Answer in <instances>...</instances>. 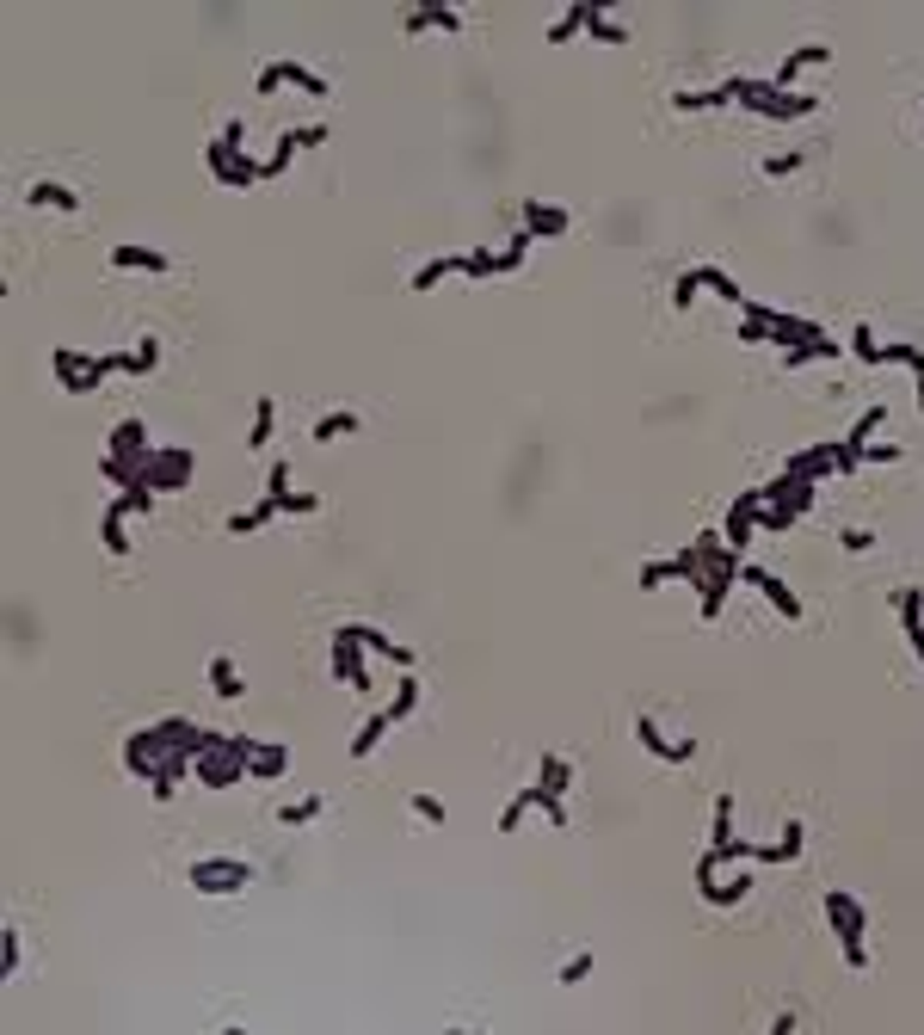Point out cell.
Wrapping results in <instances>:
<instances>
[{
  "label": "cell",
  "mask_w": 924,
  "mask_h": 1035,
  "mask_svg": "<svg viewBox=\"0 0 924 1035\" xmlns=\"http://www.w3.org/2000/svg\"><path fill=\"white\" fill-rule=\"evenodd\" d=\"M130 469H136L142 487L167 493V487H185V481H191V450H148L142 462H130Z\"/></svg>",
  "instance_id": "1"
},
{
  "label": "cell",
  "mask_w": 924,
  "mask_h": 1035,
  "mask_svg": "<svg viewBox=\"0 0 924 1035\" xmlns=\"http://www.w3.org/2000/svg\"><path fill=\"white\" fill-rule=\"evenodd\" d=\"M185 881H191L198 894H235V888L253 881V869H247V862H229V857H204V862H185Z\"/></svg>",
  "instance_id": "2"
},
{
  "label": "cell",
  "mask_w": 924,
  "mask_h": 1035,
  "mask_svg": "<svg viewBox=\"0 0 924 1035\" xmlns=\"http://www.w3.org/2000/svg\"><path fill=\"white\" fill-rule=\"evenodd\" d=\"M696 290H721L727 303H746V296H740V284H733L727 272H715V266H696V272H685L678 284H672V309H690V296H696Z\"/></svg>",
  "instance_id": "3"
},
{
  "label": "cell",
  "mask_w": 924,
  "mask_h": 1035,
  "mask_svg": "<svg viewBox=\"0 0 924 1035\" xmlns=\"http://www.w3.org/2000/svg\"><path fill=\"white\" fill-rule=\"evenodd\" d=\"M284 80H290V87H303V93H314V99H327V93H333V87H327L314 69H303V62H266V69H259V93H277Z\"/></svg>",
  "instance_id": "4"
},
{
  "label": "cell",
  "mask_w": 924,
  "mask_h": 1035,
  "mask_svg": "<svg viewBox=\"0 0 924 1035\" xmlns=\"http://www.w3.org/2000/svg\"><path fill=\"white\" fill-rule=\"evenodd\" d=\"M370 648H358L345 629H333V678H345L351 690H370V666H364Z\"/></svg>",
  "instance_id": "5"
},
{
  "label": "cell",
  "mask_w": 924,
  "mask_h": 1035,
  "mask_svg": "<svg viewBox=\"0 0 924 1035\" xmlns=\"http://www.w3.org/2000/svg\"><path fill=\"white\" fill-rule=\"evenodd\" d=\"M635 740H641L659 764H690V759H696V740H678V746H672V740L659 733V722H653V715H641V722H635Z\"/></svg>",
  "instance_id": "6"
},
{
  "label": "cell",
  "mask_w": 924,
  "mask_h": 1035,
  "mask_svg": "<svg viewBox=\"0 0 924 1035\" xmlns=\"http://www.w3.org/2000/svg\"><path fill=\"white\" fill-rule=\"evenodd\" d=\"M826 925L838 937H863L869 931V912H863V900H851V894H826Z\"/></svg>",
  "instance_id": "7"
},
{
  "label": "cell",
  "mask_w": 924,
  "mask_h": 1035,
  "mask_svg": "<svg viewBox=\"0 0 924 1035\" xmlns=\"http://www.w3.org/2000/svg\"><path fill=\"white\" fill-rule=\"evenodd\" d=\"M764 506V493H740L733 506H727V518H721V536H727V549L740 555V543L752 536V512Z\"/></svg>",
  "instance_id": "8"
},
{
  "label": "cell",
  "mask_w": 924,
  "mask_h": 1035,
  "mask_svg": "<svg viewBox=\"0 0 924 1035\" xmlns=\"http://www.w3.org/2000/svg\"><path fill=\"white\" fill-rule=\"evenodd\" d=\"M746 105H752L764 124H777V117H814V111H820L814 93H777V99H746Z\"/></svg>",
  "instance_id": "9"
},
{
  "label": "cell",
  "mask_w": 924,
  "mask_h": 1035,
  "mask_svg": "<svg viewBox=\"0 0 924 1035\" xmlns=\"http://www.w3.org/2000/svg\"><path fill=\"white\" fill-rule=\"evenodd\" d=\"M340 629L351 635V641H358V648H370V654H382L388 666H419V659H413V648H401V641H388L382 629H358V622H340Z\"/></svg>",
  "instance_id": "10"
},
{
  "label": "cell",
  "mask_w": 924,
  "mask_h": 1035,
  "mask_svg": "<svg viewBox=\"0 0 924 1035\" xmlns=\"http://www.w3.org/2000/svg\"><path fill=\"white\" fill-rule=\"evenodd\" d=\"M893 604H900V629H906V641H912V654H919V666H924V592L906 586Z\"/></svg>",
  "instance_id": "11"
},
{
  "label": "cell",
  "mask_w": 924,
  "mask_h": 1035,
  "mask_svg": "<svg viewBox=\"0 0 924 1035\" xmlns=\"http://www.w3.org/2000/svg\"><path fill=\"white\" fill-rule=\"evenodd\" d=\"M567 222H574V216H567V210H555V204H537V198L524 204V235H543V241H555V235H567Z\"/></svg>",
  "instance_id": "12"
},
{
  "label": "cell",
  "mask_w": 924,
  "mask_h": 1035,
  "mask_svg": "<svg viewBox=\"0 0 924 1035\" xmlns=\"http://www.w3.org/2000/svg\"><path fill=\"white\" fill-rule=\"evenodd\" d=\"M696 888H703V900H709V906H721V912H727V906H740V900H746V888H752V881L740 875V881H727V888H721L715 869H709V862H696Z\"/></svg>",
  "instance_id": "13"
},
{
  "label": "cell",
  "mask_w": 924,
  "mask_h": 1035,
  "mask_svg": "<svg viewBox=\"0 0 924 1035\" xmlns=\"http://www.w3.org/2000/svg\"><path fill=\"white\" fill-rule=\"evenodd\" d=\"M105 456H117V462H142L148 456V432H142V419H117V432H111V450Z\"/></svg>",
  "instance_id": "14"
},
{
  "label": "cell",
  "mask_w": 924,
  "mask_h": 1035,
  "mask_svg": "<svg viewBox=\"0 0 924 1035\" xmlns=\"http://www.w3.org/2000/svg\"><path fill=\"white\" fill-rule=\"evenodd\" d=\"M740 573H746V580H752V586H764V592H770V598H777V611H783L789 622L801 617V598H795V592H789L783 580H777V573H770V567H746V561H740Z\"/></svg>",
  "instance_id": "15"
},
{
  "label": "cell",
  "mask_w": 924,
  "mask_h": 1035,
  "mask_svg": "<svg viewBox=\"0 0 924 1035\" xmlns=\"http://www.w3.org/2000/svg\"><path fill=\"white\" fill-rule=\"evenodd\" d=\"M727 99H740V80H733V74H727L721 87H709V93H672L678 111H721Z\"/></svg>",
  "instance_id": "16"
},
{
  "label": "cell",
  "mask_w": 924,
  "mask_h": 1035,
  "mask_svg": "<svg viewBox=\"0 0 924 1035\" xmlns=\"http://www.w3.org/2000/svg\"><path fill=\"white\" fill-rule=\"evenodd\" d=\"M111 266H117V272H130V266H136V272H173V259L154 253V247H111Z\"/></svg>",
  "instance_id": "17"
},
{
  "label": "cell",
  "mask_w": 924,
  "mask_h": 1035,
  "mask_svg": "<svg viewBox=\"0 0 924 1035\" xmlns=\"http://www.w3.org/2000/svg\"><path fill=\"white\" fill-rule=\"evenodd\" d=\"M124 518H130V512H124L117 499L105 506V524H99V543H105V555H130V530H124Z\"/></svg>",
  "instance_id": "18"
},
{
  "label": "cell",
  "mask_w": 924,
  "mask_h": 1035,
  "mask_svg": "<svg viewBox=\"0 0 924 1035\" xmlns=\"http://www.w3.org/2000/svg\"><path fill=\"white\" fill-rule=\"evenodd\" d=\"M32 204H43V210H62V216H74V210H80V191H69V185H56V179H37V185H32Z\"/></svg>",
  "instance_id": "19"
},
{
  "label": "cell",
  "mask_w": 924,
  "mask_h": 1035,
  "mask_svg": "<svg viewBox=\"0 0 924 1035\" xmlns=\"http://www.w3.org/2000/svg\"><path fill=\"white\" fill-rule=\"evenodd\" d=\"M210 690H216L222 703H240V690H247V685H240V672H235V659H229V654L210 659Z\"/></svg>",
  "instance_id": "20"
},
{
  "label": "cell",
  "mask_w": 924,
  "mask_h": 1035,
  "mask_svg": "<svg viewBox=\"0 0 924 1035\" xmlns=\"http://www.w3.org/2000/svg\"><path fill=\"white\" fill-rule=\"evenodd\" d=\"M795 499H777V506H758L752 512V530H770V536H783V530H795Z\"/></svg>",
  "instance_id": "21"
},
{
  "label": "cell",
  "mask_w": 924,
  "mask_h": 1035,
  "mask_svg": "<svg viewBox=\"0 0 924 1035\" xmlns=\"http://www.w3.org/2000/svg\"><path fill=\"white\" fill-rule=\"evenodd\" d=\"M814 358H838L832 333H826V340H807V345H789V351H777V364H783V370H801V364H814Z\"/></svg>",
  "instance_id": "22"
},
{
  "label": "cell",
  "mask_w": 924,
  "mask_h": 1035,
  "mask_svg": "<svg viewBox=\"0 0 924 1035\" xmlns=\"http://www.w3.org/2000/svg\"><path fill=\"white\" fill-rule=\"evenodd\" d=\"M284 770H290V746H259L247 759V777H284Z\"/></svg>",
  "instance_id": "23"
},
{
  "label": "cell",
  "mask_w": 924,
  "mask_h": 1035,
  "mask_svg": "<svg viewBox=\"0 0 924 1035\" xmlns=\"http://www.w3.org/2000/svg\"><path fill=\"white\" fill-rule=\"evenodd\" d=\"M456 272L475 277V284H481V277H499V272H506V253H462V259H456Z\"/></svg>",
  "instance_id": "24"
},
{
  "label": "cell",
  "mask_w": 924,
  "mask_h": 1035,
  "mask_svg": "<svg viewBox=\"0 0 924 1035\" xmlns=\"http://www.w3.org/2000/svg\"><path fill=\"white\" fill-rule=\"evenodd\" d=\"M277 512H284V506H277L272 493H266V499H259L253 512H235V518H229V530H235V536H247V530H259V524H272Z\"/></svg>",
  "instance_id": "25"
},
{
  "label": "cell",
  "mask_w": 924,
  "mask_h": 1035,
  "mask_svg": "<svg viewBox=\"0 0 924 1035\" xmlns=\"http://www.w3.org/2000/svg\"><path fill=\"white\" fill-rule=\"evenodd\" d=\"M388 727H395V722H388V709H382V715H370V722H364V733L351 740V759H370V752L382 746V733H388Z\"/></svg>",
  "instance_id": "26"
},
{
  "label": "cell",
  "mask_w": 924,
  "mask_h": 1035,
  "mask_svg": "<svg viewBox=\"0 0 924 1035\" xmlns=\"http://www.w3.org/2000/svg\"><path fill=\"white\" fill-rule=\"evenodd\" d=\"M358 425H364L358 414H327V419H314V444H333V438L358 432Z\"/></svg>",
  "instance_id": "27"
},
{
  "label": "cell",
  "mask_w": 924,
  "mask_h": 1035,
  "mask_svg": "<svg viewBox=\"0 0 924 1035\" xmlns=\"http://www.w3.org/2000/svg\"><path fill=\"white\" fill-rule=\"evenodd\" d=\"M413 709H419V678L407 672V678H401V690L388 696V722H407Z\"/></svg>",
  "instance_id": "28"
},
{
  "label": "cell",
  "mask_w": 924,
  "mask_h": 1035,
  "mask_svg": "<svg viewBox=\"0 0 924 1035\" xmlns=\"http://www.w3.org/2000/svg\"><path fill=\"white\" fill-rule=\"evenodd\" d=\"M592 13H598V6H567V13H561V25H548V43H567L574 32H585V19H592Z\"/></svg>",
  "instance_id": "29"
},
{
  "label": "cell",
  "mask_w": 924,
  "mask_h": 1035,
  "mask_svg": "<svg viewBox=\"0 0 924 1035\" xmlns=\"http://www.w3.org/2000/svg\"><path fill=\"white\" fill-rule=\"evenodd\" d=\"M272 425H277V407L266 401V395H259V401H253V450L272 444Z\"/></svg>",
  "instance_id": "30"
},
{
  "label": "cell",
  "mask_w": 924,
  "mask_h": 1035,
  "mask_svg": "<svg viewBox=\"0 0 924 1035\" xmlns=\"http://www.w3.org/2000/svg\"><path fill=\"white\" fill-rule=\"evenodd\" d=\"M537 783H548V789L561 795L567 783H574V764H567V759H555V752H548V759L537 764Z\"/></svg>",
  "instance_id": "31"
},
{
  "label": "cell",
  "mask_w": 924,
  "mask_h": 1035,
  "mask_svg": "<svg viewBox=\"0 0 924 1035\" xmlns=\"http://www.w3.org/2000/svg\"><path fill=\"white\" fill-rule=\"evenodd\" d=\"M321 807H327L321 795H308V801H290V807H277V826H308V820H314Z\"/></svg>",
  "instance_id": "32"
},
{
  "label": "cell",
  "mask_w": 924,
  "mask_h": 1035,
  "mask_svg": "<svg viewBox=\"0 0 924 1035\" xmlns=\"http://www.w3.org/2000/svg\"><path fill=\"white\" fill-rule=\"evenodd\" d=\"M851 351H856V364H882V345H875V333H869V321H856V333H851Z\"/></svg>",
  "instance_id": "33"
},
{
  "label": "cell",
  "mask_w": 924,
  "mask_h": 1035,
  "mask_svg": "<svg viewBox=\"0 0 924 1035\" xmlns=\"http://www.w3.org/2000/svg\"><path fill=\"white\" fill-rule=\"evenodd\" d=\"M530 807H543L555 826H567V807H561V795L548 789V783H530Z\"/></svg>",
  "instance_id": "34"
},
{
  "label": "cell",
  "mask_w": 924,
  "mask_h": 1035,
  "mask_svg": "<svg viewBox=\"0 0 924 1035\" xmlns=\"http://www.w3.org/2000/svg\"><path fill=\"white\" fill-rule=\"evenodd\" d=\"M272 499H277V493H272ZM277 506H284L290 518H314V512H321V493H296V487H290V493H284Z\"/></svg>",
  "instance_id": "35"
},
{
  "label": "cell",
  "mask_w": 924,
  "mask_h": 1035,
  "mask_svg": "<svg viewBox=\"0 0 924 1035\" xmlns=\"http://www.w3.org/2000/svg\"><path fill=\"white\" fill-rule=\"evenodd\" d=\"M130 364H136L130 377H148V370L161 364V340H154V333H148V340H136V351H130Z\"/></svg>",
  "instance_id": "36"
},
{
  "label": "cell",
  "mask_w": 924,
  "mask_h": 1035,
  "mask_svg": "<svg viewBox=\"0 0 924 1035\" xmlns=\"http://www.w3.org/2000/svg\"><path fill=\"white\" fill-rule=\"evenodd\" d=\"M882 419H888V407H869V414H863V419L851 425V438H845V444H851V450H863L869 438H875V425H882Z\"/></svg>",
  "instance_id": "37"
},
{
  "label": "cell",
  "mask_w": 924,
  "mask_h": 1035,
  "mask_svg": "<svg viewBox=\"0 0 924 1035\" xmlns=\"http://www.w3.org/2000/svg\"><path fill=\"white\" fill-rule=\"evenodd\" d=\"M290 154H296V130H284V136H277V154L266 161V179H284V172H290Z\"/></svg>",
  "instance_id": "38"
},
{
  "label": "cell",
  "mask_w": 924,
  "mask_h": 1035,
  "mask_svg": "<svg viewBox=\"0 0 924 1035\" xmlns=\"http://www.w3.org/2000/svg\"><path fill=\"white\" fill-rule=\"evenodd\" d=\"M666 580H685L678 555H672V561H648V567H641V586H666Z\"/></svg>",
  "instance_id": "39"
},
{
  "label": "cell",
  "mask_w": 924,
  "mask_h": 1035,
  "mask_svg": "<svg viewBox=\"0 0 924 1035\" xmlns=\"http://www.w3.org/2000/svg\"><path fill=\"white\" fill-rule=\"evenodd\" d=\"M801 844H807V826H801V820H789V826H783V838H777L783 862H801Z\"/></svg>",
  "instance_id": "40"
},
{
  "label": "cell",
  "mask_w": 924,
  "mask_h": 1035,
  "mask_svg": "<svg viewBox=\"0 0 924 1035\" xmlns=\"http://www.w3.org/2000/svg\"><path fill=\"white\" fill-rule=\"evenodd\" d=\"M585 32L598 37V43H629V25H611L604 13H592V19H585Z\"/></svg>",
  "instance_id": "41"
},
{
  "label": "cell",
  "mask_w": 924,
  "mask_h": 1035,
  "mask_svg": "<svg viewBox=\"0 0 924 1035\" xmlns=\"http://www.w3.org/2000/svg\"><path fill=\"white\" fill-rule=\"evenodd\" d=\"M444 272H456V259H425V266L413 272V290H432V284H438Z\"/></svg>",
  "instance_id": "42"
},
{
  "label": "cell",
  "mask_w": 924,
  "mask_h": 1035,
  "mask_svg": "<svg viewBox=\"0 0 924 1035\" xmlns=\"http://www.w3.org/2000/svg\"><path fill=\"white\" fill-rule=\"evenodd\" d=\"M524 814H530V789H518V795H512V807L499 814V832H518V820H524Z\"/></svg>",
  "instance_id": "43"
},
{
  "label": "cell",
  "mask_w": 924,
  "mask_h": 1035,
  "mask_svg": "<svg viewBox=\"0 0 924 1035\" xmlns=\"http://www.w3.org/2000/svg\"><path fill=\"white\" fill-rule=\"evenodd\" d=\"M413 814L432 820V826H444V801H438V795H413Z\"/></svg>",
  "instance_id": "44"
},
{
  "label": "cell",
  "mask_w": 924,
  "mask_h": 1035,
  "mask_svg": "<svg viewBox=\"0 0 924 1035\" xmlns=\"http://www.w3.org/2000/svg\"><path fill=\"white\" fill-rule=\"evenodd\" d=\"M425 19H432L438 32H462V13H456V6H425Z\"/></svg>",
  "instance_id": "45"
},
{
  "label": "cell",
  "mask_w": 924,
  "mask_h": 1035,
  "mask_svg": "<svg viewBox=\"0 0 924 1035\" xmlns=\"http://www.w3.org/2000/svg\"><path fill=\"white\" fill-rule=\"evenodd\" d=\"M19 967V931H0V974Z\"/></svg>",
  "instance_id": "46"
},
{
  "label": "cell",
  "mask_w": 924,
  "mask_h": 1035,
  "mask_svg": "<svg viewBox=\"0 0 924 1035\" xmlns=\"http://www.w3.org/2000/svg\"><path fill=\"white\" fill-rule=\"evenodd\" d=\"M801 161H807V154H770V161H764V172H770V179H789Z\"/></svg>",
  "instance_id": "47"
},
{
  "label": "cell",
  "mask_w": 924,
  "mask_h": 1035,
  "mask_svg": "<svg viewBox=\"0 0 924 1035\" xmlns=\"http://www.w3.org/2000/svg\"><path fill=\"white\" fill-rule=\"evenodd\" d=\"M856 456H863V469H875V462H900V450H893V444H875V450L863 444Z\"/></svg>",
  "instance_id": "48"
},
{
  "label": "cell",
  "mask_w": 924,
  "mask_h": 1035,
  "mask_svg": "<svg viewBox=\"0 0 924 1035\" xmlns=\"http://www.w3.org/2000/svg\"><path fill=\"white\" fill-rule=\"evenodd\" d=\"M585 974H592V956H574V962L561 967V986H580Z\"/></svg>",
  "instance_id": "49"
},
{
  "label": "cell",
  "mask_w": 924,
  "mask_h": 1035,
  "mask_svg": "<svg viewBox=\"0 0 924 1035\" xmlns=\"http://www.w3.org/2000/svg\"><path fill=\"white\" fill-rule=\"evenodd\" d=\"M845 943V962L851 967H869V949H863V937H838Z\"/></svg>",
  "instance_id": "50"
},
{
  "label": "cell",
  "mask_w": 924,
  "mask_h": 1035,
  "mask_svg": "<svg viewBox=\"0 0 924 1035\" xmlns=\"http://www.w3.org/2000/svg\"><path fill=\"white\" fill-rule=\"evenodd\" d=\"M321 142H327V124H303L296 130V148H321Z\"/></svg>",
  "instance_id": "51"
},
{
  "label": "cell",
  "mask_w": 924,
  "mask_h": 1035,
  "mask_svg": "<svg viewBox=\"0 0 924 1035\" xmlns=\"http://www.w3.org/2000/svg\"><path fill=\"white\" fill-rule=\"evenodd\" d=\"M740 340L758 345V340H770V327H764V321H740Z\"/></svg>",
  "instance_id": "52"
},
{
  "label": "cell",
  "mask_w": 924,
  "mask_h": 1035,
  "mask_svg": "<svg viewBox=\"0 0 924 1035\" xmlns=\"http://www.w3.org/2000/svg\"><path fill=\"white\" fill-rule=\"evenodd\" d=\"M401 32H413V37H419V32H432V19H425V6H413V13H407V25H401Z\"/></svg>",
  "instance_id": "53"
},
{
  "label": "cell",
  "mask_w": 924,
  "mask_h": 1035,
  "mask_svg": "<svg viewBox=\"0 0 924 1035\" xmlns=\"http://www.w3.org/2000/svg\"><path fill=\"white\" fill-rule=\"evenodd\" d=\"M869 543H875V536H869V530H845V549H851V555H863V549H869Z\"/></svg>",
  "instance_id": "54"
},
{
  "label": "cell",
  "mask_w": 924,
  "mask_h": 1035,
  "mask_svg": "<svg viewBox=\"0 0 924 1035\" xmlns=\"http://www.w3.org/2000/svg\"><path fill=\"white\" fill-rule=\"evenodd\" d=\"M272 493H277V499L290 493V462H277V469H272Z\"/></svg>",
  "instance_id": "55"
}]
</instances>
